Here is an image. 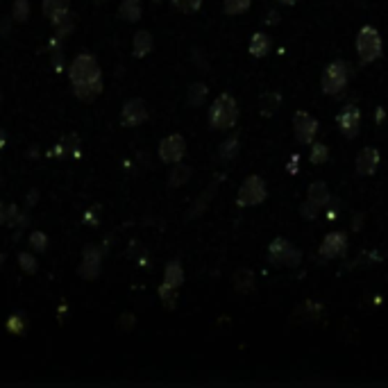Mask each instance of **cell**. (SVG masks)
<instances>
[{
  "instance_id": "6da1fadb",
  "label": "cell",
  "mask_w": 388,
  "mask_h": 388,
  "mask_svg": "<svg viewBox=\"0 0 388 388\" xmlns=\"http://www.w3.org/2000/svg\"><path fill=\"white\" fill-rule=\"evenodd\" d=\"M239 121V105L229 93H220L211 102L209 109V125L213 130H232Z\"/></svg>"
},
{
  "instance_id": "7a4b0ae2",
  "label": "cell",
  "mask_w": 388,
  "mask_h": 388,
  "mask_svg": "<svg viewBox=\"0 0 388 388\" xmlns=\"http://www.w3.org/2000/svg\"><path fill=\"white\" fill-rule=\"evenodd\" d=\"M384 53V41H382V34L375 30L373 25H363L361 30L356 34V55H359V62L363 66L377 62Z\"/></svg>"
},
{
  "instance_id": "3957f363",
  "label": "cell",
  "mask_w": 388,
  "mask_h": 388,
  "mask_svg": "<svg viewBox=\"0 0 388 388\" xmlns=\"http://www.w3.org/2000/svg\"><path fill=\"white\" fill-rule=\"evenodd\" d=\"M347 82H350V66L343 60H334L327 64V69L323 73V80H320V86H323L325 95H338L345 91Z\"/></svg>"
},
{
  "instance_id": "277c9868",
  "label": "cell",
  "mask_w": 388,
  "mask_h": 388,
  "mask_svg": "<svg viewBox=\"0 0 388 388\" xmlns=\"http://www.w3.org/2000/svg\"><path fill=\"white\" fill-rule=\"evenodd\" d=\"M71 84H86V82H93V80H102V73H100V66L95 62V57L89 53H82L77 55L73 64H71Z\"/></svg>"
},
{
  "instance_id": "5b68a950",
  "label": "cell",
  "mask_w": 388,
  "mask_h": 388,
  "mask_svg": "<svg viewBox=\"0 0 388 388\" xmlns=\"http://www.w3.org/2000/svg\"><path fill=\"white\" fill-rule=\"evenodd\" d=\"M268 261L273 266L295 268V266H300V261H302V252L286 239H275L273 243L268 246Z\"/></svg>"
},
{
  "instance_id": "8992f818",
  "label": "cell",
  "mask_w": 388,
  "mask_h": 388,
  "mask_svg": "<svg viewBox=\"0 0 388 388\" xmlns=\"http://www.w3.org/2000/svg\"><path fill=\"white\" fill-rule=\"evenodd\" d=\"M268 196V189H266V182L261 180L259 175H250L239 189V196H236V205L239 207H255L261 205Z\"/></svg>"
},
{
  "instance_id": "52a82bcc",
  "label": "cell",
  "mask_w": 388,
  "mask_h": 388,
  "mask_svg": "<svg viewBox=\"0 0 388 388\" xmlns=\"http://www.w3.org/2000/svg\"><path fill=\"white\" fill-rule=\"evenodd\" d=\"M293 132H295V141L300 145H312L318 134V121L309 112H295Z\"/></svg>"
},
{
  "instance_id": "ba28073f",
  "label": "cell",
  "mask_w": 388,
  "mask_h": 388,
  "mask_svg": "<svg viewBox=\"0 0 388 388\" xmlns=\"http://www.w3.org/2000/svg\"><path fill=\"white\" fill-rule=\"evenodd\" d=\"M345 252H347V234L345 232H329L318 248V255L327 261L343 259Z\"/></svg>"
},
{
  "instance_id": "9c48e42d",
  "label": "cell",
  "mask_w": 388,
  "mask_h": 388,
  "mask_svg": "<svg viewBox=\"0 0 388 388\" xmlns=\"http://www.w3.org/2000/svg\"><path fill=\"white\" fill-rule=\"evenodd\" d=\"M336 125L345 139H356L359 128H361V112L356 105H345L336 116Z\"/></svg>"
},
{
  "instance_id": "30bf717a",
  "label": "cell",
  "mask_w": 388,
  "mask_h": 388,
  "mask_svg": "<svg viewBox=\"0 0 388 388\" xmlns=\"http://www.w3.org/2000/svg\"><path fill=\"white\" fill-rule=\"evenodd\" d=\"M184 154H187V141H184L182 134H168L159 143V159L163 163H180Z\"/></svg>"
},
{
  "instance_id": "8fae6325",
  "label": "cell",
  "mask_w": 388,
  "mask_h": 388,
  "mask_svg": "<svg viewBox=\"0 0 388 388\" xmlns=\"http://www.w3.org/2000/svg\"><path fill=\"white\" fill-rule=\"evenodd\" d=\"M100 270H102V250L95 246H86L77 273H80L82 279H95L100 275Z\"/></svg>"
},
{
  "instance_id": "7c38bea8",
  "label": "cell",
  "mask_w": 388,
  "mask_h": 388,
  "mask_svg": "<svg viewBox=\"0 0 388 388\" xmlns=\"http://www.w3.org/2000/svg\"><path fill=\"white\" fill-rule=\"evenodd\" d=\"M145 119H148V107L141 98H132L123 105V112H121V123L125 128H137L141 125Z\"/></svg>"
},
{
  "instance_id": "4fadbf2b",
  "label": "cell",
  "mask_w": 388,
  "mask_h": 388,
  "mask_svg": "<svg viewBox=\"0 0 388 388\" xmlns=\"http://www.w3.org/2000/svg\"><path fill=\"white\" fill-rule=\"evenodd\" d=\"M382 163V154L377 148H363L361 152L356 154V161H354V168L361 178H370L377 173Z\"/></svg>"
},
{
  "instance_id": "5bb4252c",
  "label": "cell",
  "mask_w": 388,
  "mask_h": 388,
  "mask_svg": "<svg viewBox=\"0 0 388 388\" xmlns=\"http://www.w3.org/2000/svg\"><path fill=\"white\" fill-rule=\"evenodd\" d=\"M307 202L312 207H316L318 211H323L329 202H332V196H329V189L325 182H314L307 191Z\"/></svg>"
},
{
  "instance_id": "9a60e30c",
  "label": "cell",
  "mask_w": 388,
  "mask_h": 388,
  "mask_svg": "<svg viewBox=\"0 0 388 388\" xmlns=\"http://www.w3.org/2000/svg\"><path fill=\"white\" fill-rule=\"evenodd\" d=\"M154 46V39L148 30H139L137 34H134V41H132V51H134V57H139V60H143L145 55H150Z\"/></svg>"
},
{
  "instance_id": "2e32d148",
  "label": "cell",
  "mask_w": 388,
  "mask_h": 388,
  "mask_svg": "<svg viewBox=\"0 0 388 388\" xmlns=\"http://www.w3.org/2000/svg\"><path fill=\"white\" fill-rule=\"evenodd\" d=\"M73 93H75L82 102H91V100H95V98H98V95L102 93V80H93V82H86V84H77V86H73Z\"/></svg>"
},
{
  "instance_id": "e0dca14e",
  "label": "cell",
  "mask_w": 388,
  "mask_h": 388,
  "mask_svg": "<svg viewBox=\"0 0 388 388\" xmlns=\"http://www.w3.org/2000/svg\"><path fill=\"white\" fill-rule=\"evenodd\" d=\"M282 107V95L270 91V93H264L259 100V109H261V116H266V119H270V116H275L277 109Z\"/></svg>"
},
{
  "instance_id": "ac0fdd59",
  "label": "cell",
  "mask_w": 388,
  "mask_h": 388,
  "mask_svg": "<svg viewBox=\"0 0 388 388\" xmlns=\"http://www.w3.org/2000/svg\"><path fill=\"white\" fill-rule=\"evenodd\" d=\"M270 53V36L266 32H257L252 34L250 39V55L261 60V57H266Z\"/></svg>"
},
{
  "instance_id": "d6986e66",
  "label": "cell",
  "mask_w": 388,
  "mask_h": 388,
  "mask_svg": "<svg viewBox=\"0 0 388 388\" xmlns=\"http://www.w3.org/2000/svg\"><path fill=\"white\" fill-rule=\"evenodd\" d=\"M121 18H125V21L130 23H137L141 14H143V5L141 0H121V9H119Z\"/></svg>"
},
{
  "instance_id": "ffe728a7",
  "label": "cell",
  "mask_w": 388,
  "mask_h": 388,
  "mask_svg": "<svg viewBox=\"0 0 388 388\" xmlns=\"http://www.w3.org/2000/svg\"><path fill=\"white\" fill-rule=\"evenodd\" d=\"M163 282L170 284V286H175V288H180L184 284V270H182V264L178 259L168 261L166 270H163Z\"/></svg>"
},
{
  "instance_id": "44dd1931",
  "label": "cell",
  "mask_w": 388,
  "mask_h": 388,
  "mask_svg": "<svg viewBox=\"0 0 388 388\" xmlns=\"http://www.w3.org/2000/svg\"><path fill=\"white\" fill-rule=\"evenodd\" d=\"M71 0H44V14L55 21V18H60L62 14L71 12Z\"/></svg>"
},
{
  "instance_id": "7402d4cb",
  "label": "cell",
  "mask_w": 388,
  "mask_h": 388,
  "mask_svg": "<svg viewBox=\"0 0 388 388\" xmlns=\"http://www.w3.org/2000/svg\"><path fill=\"white\" fill-rule=\"evenodd\" d=\"M234 288L239 290V293H250V290L255 288V273H252L250 268L236 270V275H234Z\"/></svg>"
},
{
  "instance_id": "603a6c76",
  "label": "cell",
  "mask_w": 388,
  "mask_h": 388,
  "mask_svg": "<svg viewBox=\"0 0 388 388\" xmlns=\"http://www.w3.org/2000/svg\"><path fill=\"white\" fill-rule=\"evenodd\" d=\"M51 23L55 27V34L57 36H69L75 30V16L71 12L62 14L60 18H55V21H51Z\"/></svg>"
},
{
  "instance_id": "cb8c5ba5",
  "label": "cell",
  "mask_w": 388,
  "mask_h": 388,
  "mask_svg": "<svg viewBox=\"0 0 388 388\" xmlns=\"http://www.w3.org/2000/svg\"><path fill=\"white\" fill-rule=\"evenodd\" d=\"M207 93H209V89H207L205 82H193L189 86V91H187V100H189L191 107H200L202 102H205Z\"/></svg>"
},
{
  "instance_id": "d4e9b609",
  "label": "cell",
  "mask_w": 388,
  "mask_h": 388,
  "mask_svg": "<svg viewBox=\"0 0 388 388\" xmlns=\"http://www.w3.org/2000/svg\"><path fill=\"white\" fill-rule=\"evenodd\" d=\"M239 154V137H227L218 148V159L220 161H232Z\"/></svg>"
},
{
  "instance_id": "484cf974",
  "label": "cell",
  "mask_w": 388,
  "mask_h": 388,
  "mask_svg": "<svg viewBox=\"0 0 388 388\" xmlns=\"http://www.w3.org/2000/svg\"><path fill=\"white\" fill-rule=\"evenodd\" d=\"M191 180V166H175L168 175V187L180 189L182 184H187Z\"/></svg>"
},
{
  "instance_id": "4316f807",
  "label": "cell",
  "mask_w": 388,
  "mask_h": 388,
  "mask_svg": "<svg viewBox=\"0 0 388 388\" xmlns=\"http://www.w3.org/2000/svg\"><path fill=\"white\" fill-rule=\"evenodd\" d=\"M57 154H80V139L75 137V134H69L62 143H60V148H57Z\"/></svg>"
},
{
  "instance_id": "83f0119b",
  "label": "cell",
  "mask_w": 388,
  "mask_h": 388,
  "mask_svg": "<svg viewBox=\"0 0 388 388\" xmlns=\"http://www.w3.org/2000/svg\"><path fill=\"white\" fill-rule=\"evenodd\" d=\"M159 297H161V302L166 305L168 309H173V307L178 305V288L163 282V284L159 286Z\"/></svg>"
},
{
  "instance_id": "f1b7e54d",
  "label": "cell",
  "mask_w": 388,
  "mask_h": 388,
  "mask_svg": "<svg viewBox=\"0 0 388 388\" xmlns=\"http://www.w3.org/2000/svg\"><path fill=\"white\" fill-rule=\"evenodd\" d=\"M252 5V0H225V14L236 16V14H246Z\"/></svg>"
},
{
  "instance_id": "f546056e",
  "label": "cell",
  "mask_w": 388,
  "mask_h": 388,
  "mask_svg": "<svg viewBox=\"0 0 388 388\" xmlns=\"http://www.w3.org/2000/svg\"><path fill=\"white\" fill-rule=\"evenodd\" d=\"M12 18H14V21H18V23H25L27 18H30V3H27V0H14Z\"/></svg>"
},
{
  "instance_id": "4dcf8cb0",
  "label": "cell",
  "mask_w": 388,
  "mask_h": 388,
  "mask_svg": "<svg viewBox=\"0 0 388 388\" xmlns=\"http://www.w3.org/2000/svg\"><path fill=\"white\" fill-rule=\"evenodd\" d=\"M7 332L14 336H21L25 332V318L23 314H12L7 320Z\"/></svg>"
},
{
  "instance_id": "1f68e13d",
  "label": "cell",
  "mask_w": 388,
  "mask_h": 388,
  "mask_svg": "<svg viewBox=\"0 0 388 388\" xmlns=\"http://www.w3.org/2000/svg\"><path fill=\"white\" fill-rule=\"evenodd\" d=\"M312 163H325L329 159V148L325 143H312V154H309Z\"/></svg>"
},
{
  "instance_id": "d6a6232c",
  "label": "cell",
  "mask_w": 388,
  "mask_h": 388,
  "mask_svg": "<svg viewBox=\"0 0 388 388\" xmlns=\"http://www.w3.org/2000/svg\"><path fill=\"white\" fill-rule=\"evenodd\" d=\"M18 266H21L27 275L36 273V268H39L36 257H34V255H30V252H18Z\"/></svg>"
},
{
  "instance_id": "836d02e7",
  "label": "cell",
  "mask_w": 388,
  "mask_h": 388,
  "mask_svg": "<svg viewBox=\"0 0 388 388\" xmlns=\"http://www.w3.org/2000/svg\"><path fill=\"white\" fill-rule=\"evenodd\" d=\"M170 3L182 14H193L202 7V0H170Z\"/></svg>"
},
{
  "instance_id": "e575fe53",
  "label": "cell",
  "mask_w": 388,
  "mask_h": 388,
  "mask_svg": "<svg viewBox=\"0 0 388 388\" xmlns=\"http://www.w3.org/2000/svg\"><path fill=\"white\" fill-rule=\"evenodd\" d=\"M213 191H216V184H211V187H209L205 193H202V198H198V202H196V209H193V211L189 213V216H198V213H202V211L207 209V202L213 198Z\"/></svg>"
},
{
  "instance_id": "d590c367",
  "label": "cell",
  "mask_w": 388,
  "mask_h": 388,
  "mask_svg": "<svg viewBox=\"0 0 388 388\" xmlns=\"http://www.w3.org/2000/svg\"><path fill=\"white\" fill-rule=\"evenodd\" d=\"M30 248L36 250V252H44L48 248V236L44 232H32L30 234Z\"/></svg>"
},
{
  "instance_id": "8d00e7d4",
  "label": "cell",
  "mask_w": 388,
  "mask_h": 388,
  "mask_svg": "<svg viewBox=\"0 0 388 388\" xmlns=\"http://www.w3.org/2000/svg\"><path fill=\"white\" fill-rule=\"evenodd\" d=\"M98 211H100V207H93V211H86V216H84V220H86V222H91L93 227L98 225V216H95V213H98Z\"/></svg>"
},
{
  "instance_id": "74e56055",
  "label": "cell",
  "mask_w": 388,
  "mask_h": 388,
  "mask_svg": "<svg viewBox=\"0 0 388 388\" xmlns=\"http://www.w3.org/2000/svg\"><path fill=\"white\" fill-rule=\"evenodd\" d=\"M36 200H39V191H36V189H32L30 193H27V198H25V207H27V209H32V205H34Z\"/></svg>"
},
{
  "instance_id": "f35d334b",
  "label": "cell",
  "mask_w": 388,
  "mask_h": 388,
  "mask_svg": "<svg viewBox=\"0 0 388 388\" xmlns=\"http://www.w3.org/2000/svg\"><path fill=\"white\" fill-rule=\"evenodd\" d=\"M121 327H123V329H125V327L132 329V327H134V316H132V314H123V318H121Z\"/></svg>"
},
{
  "instance_id": "ab89813d",
  "label": "cell",
  "mask_w": 388,
  "mask_h": 388,
  "mask_svg": "<svg viewBox=\"0 0 388 388\" xmlns=\"http://www.w3.org/2000/svg\"><path fill=\"white\" fill-rule=\"evenodd\" d=\"M297 161H300L297 154H295V157H290V161H288V173H290V175H295V173H297Z\"/></svg>"
},
{
  "instance_id": "60d3db41",
  "label": "cell",
  "mask_w": 388,
  "mask_h": 388,
  "mask_svg": "<svg viewBox=\"0 0 388 388\" xmlns=\"http://www.w3.org/2000/svg\"><path fill=\"white\" fill-rule=\"evenodd\" d=\"M5 220H7V207L0 202V225H5Z\"/></svg>"
},
{
  "instance_id": "b9f144b4",
  "label": "cell",
  "mask_w": 388,
  "mask_h": 388,
  "mask_svg": "<svg viewBox=\"0 0 388 388\" xmlns=\"http://www.w3.org/2000/svg\"><path fill=\"white\" fill-rule=\"evenodd\" d=\"M279 3H282V5H295L297 0H279Z\"/></svg>"
},
{
  "instance_id": "7bdbcfd3",
  "label": "cell",
  "mask_w": 388,
  "mask_h": 388,
  "mask_svg": "<svg viewBox=\"0 0 388 388\" xmlns=\"http://www.w3.org/2000/svg\"><path fill=\"white\" fill-rule=\"evenodd\" d=\"M3 259H5V255H0V266H3Z\"/></svg>"
},
{
  "instance_id": "ee69618b",
  "label": "cell",
  "mask_w": 388,
  "mask_h": 388,
  "mask_svg": "<svg viewBox=\"0 0 388 388\" xmlns=\"http://www.w3.org/2000/svg\"><path fill=\"white\" fill-rule=\"evenodd\" d=\"M154 3H159V0H154Z\"/></svg>"
}]
</instances>
